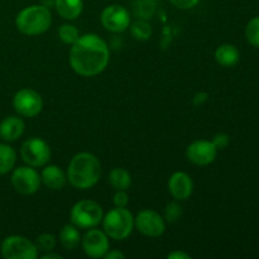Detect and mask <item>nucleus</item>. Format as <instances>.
<instances>
[{
	"mask_svg": "<svg viewBox=\"0 0 259 259\" xmlns=\"http://www.w3.org/2000/svg\"><path fill=\"white\" fill-rule=\"evenodd\" d=\"M70 66L82 77L100 75L108 67L110 51L105 40L98 34L89 33L78 37L70 51Z\"/></svg>",
	"mask_w": 259,
	"mask_h": 259,
	"instance_id": "1",
	"label": "nucleus"
},
{
	"mask_svg": "<svg viewBox=\"0 0 259 259\" xmlns=\"http://www.w3.org/2000/svg\"><path fill=\"white\" fill-rule=\"evenodd\" d=\"M101 177V163L96 156L89 152H80L70 161L67 180L77 190H89L95 186Z\"/></svg>",
	"mask_w": 259,
	"mask_h": 259,
	"instance_id": "2",
	"label": "nucleus"
},
{
	"mask_svg": "<svg viewBox=\"0 0 259 259\" xmlns=\"http://www.w3.org/2000/svg\"><path fill=\"white\" fill-rule=\"evenodd\" d=\"M52 24V14L45 5H29L18 13L15 27L25 35H39L47 32Z\"/></svg>",
	"mask_w": 259,
	"mask_h": 259,
	"instance_id": "3",
	"label": "nucleus"
},
{
	"mask_svg": "<svg viewBox=\"0 0 259 259\" xmlns=\"http://www.w3.org/2000/svg\"><path fill=\"white\" fill-rule=\"evenodd\" d=\"M103 229L109 238L124 240L133 233L134 217L126 207L111 209L103 218Z\"/></svg>",
	"mask_w": 259,
	"mask_h": 259,
	"instance_id": "4",
	"label": "nucleus"
},
{
	"mask_svg": "<svg viewBox=\"0 0 259 259\" xmlns=\"http://www.w3.org/2000/svg\"><path fill=\"white\" fill-rule=\"evenodd\" d=\"M103 207L93 200H81L76 202L70 212V219L78 229L96 228L103 222Z\"/></svg>",
	"mask_w": 259,
	"mask_h": 259,
	"instance_id": "5",
	"label": "nucleus"
},
{
	"mask_svg": "<svg viewBox=\"0 0 259 259\" xmlns=\"http://www.w3.org/2000/svg\"><path fill=\"white\" fill-rule=\"evenodd\" d=\"M51 147L45 139L38 138V137H32L23 142L20 147V157L23 162L28 166L34 167H45L48 164L51 159Z\"/></svg>",
	"mask_w": 259,
	"mask_h": 259,
	"instance_id": "6",
	"label": "nucleus"
},
{
	"mask_svg": "<svg viewBox=\"0 0 259 259\" xmlns=\"http://www.w3.org/2000/svg\"><path fill=\"white\" fill-rule=\"evenodd\" d=\"M0 253L5 259H35L38 249L34 243L22 235H9L3 240Z\"/></svg>",
	"mask_w": 259,
	"mask_h": 259,
	"instance_id": "7",
	"label": "nucleus"
},
{
	"mask_svg": "<svg viewBox=\"0 0 259 259\" xmlns=\"http://www.w3.org/2000/svg\"><path fill=\"white\" fill-rule=\"evenodd\" d=\"M13 106L20 116L34 118L43 109L42 96L32 89H20L13 98Z\"/></svg>",
	"mask_w": 259,
	"mask_h": 259,
	"instance_id": "8",
	"label": "nucleus"
},
{
	"mask_svg": "<svg viewBox=\"0 0 259 259\" xmlns=\"http://www.w3.org/2000/svg\"><path fill=\"white\" fill-rule=\"evenodd\" d=\"M40 175L34 167L22 166L18 167L12 174V185L15 191L20 195H33L40 187Z\"/></svg>",
	"mask_w": 259,
	"mask_h": 259,
	"instance_id": "9",
	"label": "nucleus"
},
{
	"mask_svg": "<svg viewBox=\"0 0 259 259\" xmlns=\"http://www.w3.org/2000/svg\"><path fill=\"white\" fill-rule=\"evenodd\" d=\"M134 228L148 238H158L166 230V222L162 215L151 209H144L134 218Z\"/></svg>",
	"mask_w": 259,
	"mask_h": 259,
	"instance_id": "10",
	"label": "nucleus"
},
{
	"mask_svg": "<svg viewBox=\"0 0 259 259\" xmlns=\"http://www.w3.org/2000/svg\"><path fill=\"white\" fill-rule=\"evenodd\" d=\"M81 245L85 254L90 258H104L110 249L109 237L104 230L91 228L81 238Z\"/></svg>",
	"mask_w": 259,
	"mask_h": 259,
	"instance_id": "11",
	"label": "nucleus"
},
{
	"mask_svg": "<svg viewBox=\"0 0 259 259\" xmlns=\"http://www.w3.org/2000/svg\"><path fill=\"white\" fill-rule=\"evenodd\" d=\"M101 24L106 30L113 33H121L131 25V15L124 7L113 4L106 7L101 13Z\"/></svg>",
	"mask_w": 259,
	"mask_h": 259,
	"instance_id": "12",
	"label": "nucleus"
},
{
	"mask_svg": "<svg viewBox=\"0 0 259 259\" xmlns=\"http://www.w3.org/2000/svg\"><path fill=\"white\" fill-rule=\"evenodd\" d=\"M218 149L211 141H195L187 147L186 157L191 163L196 166H209L215 161Z\"/></svg>",
	"mask_w": 259,
	"mask_h": 259,
	"instance_id": "13",
	"label": "nucleus"
},
{
	"mask_svg": "<svg viewBox=\"0 0 259 259\" xmlns=\"http://www.w3.org/2000/svg\"><path fill=\"white\" fill-rule=\"evenodd\" d=\"M168 191L176 201H186L194 191V182L186 172H175L168 180Z\"/></svg>",
	"mask_w": 259,
	"mask_h": 259,
	"instance_id": "14",
	"label": "nucleus"
},
{
	"mask_svg": "<svg viewBox=\"0 0 259 259\" xmlns=\"http://www.w3.org/2000/svg\"><path fill=\"white\" fill-rule=\"evenodd\" d=\"M25 124L19 116H7L0 123V138L5 142H15L24 133Z\"/></svg>",
	"mask_w": 259,
	"mask_h": 259,
	"instance_id": "15",
	"label": "nucleus"
},
{
	"mask_svg": "<svg viewBox=\"0 0 259 259\" xmlns=\"http://www.w3.org/2000/svg\"><path fill=\"white\" fill-rule=\"evenodd\" d=\"M40 181L50 190L58 191L65 187L67 182V175L62 171L61 167L55 166V164H48V166L46 164L40 174Z\"/></svg>",
	"mask_w": 259,
	"mask_h": 259,
	"instance_id": "16",
	"label": "nucleus"
},
{
	"mask_svg": "<svg viewBox=\"0 0 259 259\" xmlns=\"http://www.w3.org/2000/svg\"><path fill=\"white\" fill-rule=\"evenodd\" d=\"M215 60L223 67H234L240 60V52L234 45L224 43L215 51Z\"/></svg>",
	"mask_w": 259,
	"mask_h": 259,
	"instance_id": "17",
	"label": "nucleus"
},
{
	"mask_svg": "<svg viewBox=\"0 0 259 259\" xmlns=\"http://www.w3.org/2000/svg\"><path fill=\"white\" fill-rule=\"evenodd\" d=\"M55 8L60 17L66 20H75L83 10L82 0H55Z\"/></svg>",
	"mask_w": 259,
	"mask_h": 259,
	"instance_id": "18",
	"label": "nucleus"
},
{
	"mask_svg": "<svg viewBox=\"0 0 259 259\" xmlns=\"http://www.w3.org/2000/svg\"><path fill=\"white\" fill-rule=\"evenodd\" d=\"M60 243L66 250H75L81 244V234L77 227L67 224L61 229Z\"/></svg>",
	"mask_w": 259,
	"mask_h": 259,
	"instance_id": "19",
	"label": "nucleus"
},
{
	"mask_svg": "<svg viewBox=\"0 0 259 259\" xmlns=\"http://www.w3.org/2000/svg\"><path fill=\"white\" fill-rule=\"evenodd\" d=\"M17 162V153L9 144H0V175H7L13 171Z\"/></svg>",
	"mask_w": 259,
	"mask_h": 259,
	"instance_id": "20",
	"label": "nucleus"
},
{
	"mask_svg": "<svg viewBox=\"0 0 259 259\" xmlns=\"http://www.w3.org/2000/svg\"><path fill=\"white\" fill-rule=\"evenodd\" d=\"M109 184L115 190H128L132 185V176L126 169L115 167L109 174Z\"/></svg>",
	"mask_w": 259,
	"mask_h": 259,
	"instance_id": "21",
	"label": "nucleus"
},
{
	"mask_svg": "<svg viewBox=\"0 0 259 259\" xmlns=\"http://www.w3.org/2000/svg\"><path fill=\"white\" fill-rule=\"evenodd\" d=\"M132 35L138 40H147L152 35V27L146 19L137 20L131 27Z\"/></svg>",
	"mask_w": 259,
	"mask_h": 259,
	"instance_id": "22",
	"label": "nucleus"
},
{
	"mask_svg": "<svg viewBox=\"0 0 259 259\" xmlns=\"http://www.w3.org/2000/svg\"><path fill=\"white\" fill-rule=\"evenodd\" d=\"M34 244L37 247L38 252H51L57 245V238L53 234H51V233H42V234H39L37 237Z\"/></svg>",
	"mask_w": 259,
	"mask_h": 259,
	"instance_id": "23",
	"label": "nucleus"
},
{
	"mask_svg": "<svg viewBox=\"0 0 259 259\" xmlns=\"http://www.w3.org/2000/svg\"><path fill=\"white\" fill-rule=\"evenodd\" d=\"M58 37L65 45L72 46L80 37V32L77 28L72 24H63L58 29Z\"/></svg>",
	"mask_w": 259,
	"mask_h": 259,
	"instance_id": "24",
	"label": "nucleus"
},
{
	"mask_svg": "<svg viewBox=\"0 0 259 259\" xmlns=\"http://www.w3.org/2000/svg\"><path fill=\"white\" fill-rule=\"evenodd\" d=\"M245 38L253 47L259 48V17H254L245 27Z\"/></svg>",
	"mask_w": 259,
	"mask_h": 259,
	"instance_id": "25",
	"label": "nucleus"
},
{
	"mask_svg": "<svg viewBox=\"0 0 259 259\" xmlns=\"http://www.w3.org/2000/svg\"><path fill=\"white\" fill-rule=\"evenodd\" d=\"M182 217V207L177 202L172 201L167 204L164 209V219L168 223H176L181 219Z\"/></svg>",
	"mask_w": 259,
	"mask_h": 259,
	"instance_id": "26",
	"label": "nucleus"
},
{
	"mask_svg": "<svg viewBox=\"0 0 259 259\" xmlns=\"http://www.w3.org/2000/svg\"><path fill=\"white\" fill-rule=\"evenodd\" d=\"M113 202L115 207H126V205L129 204V195L126 194V190H116Z\"/></svg>",
	"mask_w": 259,
	"mask_h": 259,
	"instance_id": "27",
	"label": "nucleus"
},
{
	"mask_svg": "<svg viewBox=\"0 0 259 259\" xmlns=\"http://www.w3.org/2000/svg\"><path fill=\"white\" fill-rule=\"evenodd\" d=\"M212 143L217 147L218 151H222V149H225L230 143V137L228 136L227 133H218L215 134L214 138H212Z\"/></svg>",
	"mask_w": 259,
	"mask_h": 259,
	"instance_id": "28",
	"label": "nucleus"
},
{
	"mask_svg": "<svg viewBox=\"0 0 259 259\" xmlns=\"http://www.w3.org/2000/svg\"><path fill=\"white\" fill-rule=\"evenodd\" d=\"M169 3H171L174 7L179 8V9L187 10L196 7L200 3V0H169Z\"/></svg>",
	"mask_w": 259,
	"mask_h": 259,
	"instance_id": "29",
	"label": "nucleus"
},
{
	"mask_svg": "<svg viewBox=\"0 0 259 259\" xmlns=\"http://www.w3.org/2000/svg\"><path fill=\"white\" fill-rule=\"evenodd\" d=\"M207 99H209L207 93H197L196 95L194 96V100H192V103H194L195 106H201L206 103Z\"/></svg>",
	"mask_w": 259,
	"mask_h": 259,
	"instance_id": "30",
	"label": "nucleus"
},
{
	"mask_svg": "<svg viewBox=\"0 0 259 259\" xmlns=\"http://www.w3.org/2000/svg\"><path fill=\"white\" fill-rule=\"evenodd\" d=\"M167 258L168 259H190L191 258V255L187 254V253L182 252V250H174L172 253H169L168 255H167Z\"/></svg>",
	"mask_w": 259,
	"mask_h": 259,
	"instance_id": "31",
	"label": "nucleus"
},
{
	"mask_svg": "<svg viewBox=\"0 0 259 259\" xmlns=\"http://www.w3.org/2000/svg\"><path fill=\"white\" fill-rule=\"evenodd\" d=\"M106 259H124L125 258V254L124 253H121L120 250H109L108 253L105 254Z\"/></svg>",
	"mask_w": 259,
	"mask_h": 259,
	"instance_id": "32",
	"label": "nucleus"
},
{
	"mask_svg": "<svg viewBox=\"0 0 259 259\" xmlns=\"http://www.w3.org/2000/svg\"><path fill=\"white\" fill-rule=\"evenodd\" d=\"M61 258H62V255L58 254V253H53L52 250H51V252L45 253V254L42 255V259H61Z\"/></svg>",
	"mask_w": 259,
	"mask_h": 259,
	"instance_id": "33",
	"label": "nucleus"
},
{
	"mask_svg": "<svg viewBox=\"0 0 259 259\" xmlns=\"http://www.w3.org/2000/svg\"><path fill=\"white\" fill-rule=\"evenodd\" d=\"M42 5H45L46 8L51 9V8L55 7V0H42Z\"/></svg>",
	"mask_w": 259,
	"mask_h": 259,
	"instance_id": "34",
	"label": "nucleus"
}]
</instances>
